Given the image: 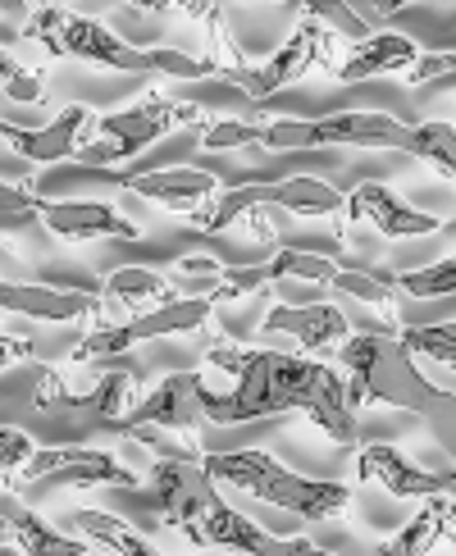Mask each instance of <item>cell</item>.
I'll return each mask as SVG.
<instances>
[{
    "mask_svg": "<svg viewBox=\"0 0 456 556\" xmlns=\"http://www.w3.org/2000/svg\"><path fill=\"white\" fill-rule=\"evenodd\" d=\"M205 356L215 369L233 375L228 392L205 397V420L211 425H251L269 415L302 410L306 420L329 433L333 443H356V410L347 402V375L319 356L296 352H265V346H238L228 338L205 342Z\"/></svg>",
    "mask_w": 456,
    "mask_h": 556,
    "instance_id": "cell-1",
    "label": "cell"
},
{
    "mask_svg": "<svg viewBox=\"0 0 456 556\" xmlns=\"http://www.w3.org/2000/svg\"><path fill=\"white\" fill-rule=\"evenodd\" d=\"M155 516L201 547H228L242 556H302L306 539L269 534L251 516L233 511L215 479L205 475V460H155L147 470Z\"/></svg>",
    "mask_w": 456,
    "mask_h": 556,
    "instance_id": "cell-2",
    "label": "cell"
},
{
    "mask_svg": "<svg viewBox=\"0 0 456 556\" xmlns=\"http://www.w3.org/2000/svg\"><path fill=\"white\" fill-rule=\"evenodd\" d=\"M23 37L46 46L51 55H68L97 68H114V74H137V78H178V83H201V78H224V64L215 55H188L174 51V46H151V51H137V46L119 41L101 18L74 14L64 5H41L33 10V18L23 23Z\"/></svg>",
    "mask_w": 456,
    "mask_h": 556,
    "instance_id": "cell-3",
    "label": "cell"
},
{
    "mask_svg": "<svg viewBox=\"0 0 456 556\" xmlns=\"http://www.w3.org/2000/svg\"><path fill=\"white\" fill-rule=\"evenodd\" d=\"M338 365H342V375H347L352 410L397 406V410H410V415H429V420H439L443 410H456V392L433 388L420 375V365L406 352L402 338L352 333L338 346Z\"/></svg>",
    "mask_w": 456,
    "mask_h": 556,
    "instance_id": "cell-4",
    "label": "cell"
},
{
    "mask_svg": "<svg viewBox=\"0 0 456 556\" xmlns=\"http://www.w3.org/2000/svg\"><path fill=\"white\" fill-rule=\"evenodd\" d=\"M205 475L215 483H228L238 493H251L256 502H269L279 511H292L311 525L319 520H338L347 516L352 489L333 479H306L288 466H279L269 452L261 447H242V452H205Z\"/></svg>",
    "mask_w": 456,
    "mask_h": 556,
    "instance_id": "cell-5",
    "label": "cell"
},
{
    "mask_svg": "<svg viewBox=\"0 0 456 556\" xmlns=\"http://www.w3.org/2000/svg\"><path fill=\"white\" fill-rule=\"evenodd\" d=\"M201 105L197 101H174V97H147L119 114H105L101 119V132L91 142L78 165L83 169H97V174H114L124 160H137L147 155L160 137H169L178 128H201Z\"/></svg>",
    "mask_w": 456,
    "mask_h": 556,
    "instance_id": "cell-6",
    "label": "cell"
},
{
    "mask_svg": "<svg viewBox=\"0 0 456 556\" xmlns=\"http://www.w3.org/2000/svg\"><path fill=\"white\" fill-rule=\"evenodd\" d=\"M416 124H402L379 110H342L329 119H274L261 124V147L269 151H319V147H383L410 151Z\"/></svg>",
    "mask_w": 456,
    "mask_h": 556,
    "instance_id": "cell-7",
    "label": "cell"
},
{
    "mask_svg": "<svg viewBox=\"0 0 456 556\" xmlns=\"http://www.w3.org/2000/svg\"><path fill=\"white\" fill-rule=\"evenodd\" d=\"M342 51L338 46V33L329 28L325 18H315V14H306L302 23H296V33L274 51L261 68H238V74H228L224 83H233L238 87V97H246V101H256V105H269V97L274 91H283L288 83H296L302 74H311L315 64H329L333 55ZM333 68H338V60H333Z\"/></svg>",
    "mask_w": 456,
    "mask_h": 556,
    "instance_id": "cell-8",
    "label": "cell"
},
{
    "mask_svg": "<svg viewBox=\"0 0 456 556\" xmlns=\"http://www.w3.org/2000/svg\"><path fill=\"white\" fill-rule=\"evenodd\" d=\"M205 375L201 369H178V375H165L142 402H132V410L124 415L119 438H132L137 429H155V433H169V438H192L205 420Z\"/></svg>",
    "mask_w": 456,
    "mask_h": 556,
    "instance_id": "cell-9",
    "label": "cell"
},
{
    "mask_svg": "<svg viewBox=\"0 0 456 556\" xmlns=\"http://www.w3.org/2000/svg\"><path fill=\"white\" fill-rule=\"evenodd\" d=\"M137 489L142 470L124 466L114 452L101 447H41L28 466H23V489Z\"/></svg>",
    "mask_w": 456,
    "mask_h": 556,
    "instance_id": "cell-10",
    "label": "cell"
},
{
    "mask_svg": "<svg viewBox=\"0 0 456 556\" xmlns=\"http://www.w3.org/2000/svg\"><path fill=\"white\" fill-rule=\"evenodd\" d=\"M215 315V306L205 296H182L174 306H160V311H147V315H132L124 324H97L68 361H97V356H114V352H128L137 342H151V338H169V333H197L205 329Z\"/></svg>",
    "mask_w": 456,
    "mask_h": 556,
    "instance_id": "cell-11",
    "label": "cell"
},
{
    "mask_svg": "<svg viewBox=\"0 0 456 556\" xmlns=\"http://www.w3.org/2000/svg\"><path fill=\"white\" fill-rule=\"evenodd\" d=\"M101 132V119L91 105H64L46 128H14L5 124V147L28 165H55V160H78Z\"/></svg>",
    "mask_w": 456,
    "mask_h": 556,
    "instance_id": "cell-12",
    "label": "cell"
},
{
    "mask_svg": "<svg viewBox=\"0 0 456 556\" xmlns=\"http://www.w3.org/2000/svg\"><path fill=\"white\" fill-rule=\"evenodd\" d=\"M114 182H124L132 197L142 201H155L165 211H178V215H201L205 205L219 197V174L215 169H192V165H178V169H151V174H128V169H114L105 174Z\"/></svg>",
    "mask_w": 456,
    "mask_h": 556,
    "instance_id": "cell-13",
    "label": "cell"
},
{
    "mask_svg": "<svg viewBox=\"0 0 456 556\" xmlns=\"http://www.w3.org/2000/svg\"><path fill=\"white\" fill-rule=\"evenodd\" d=\"M356 479L360 483H379L393 497L402 502H433V497H447V479L443 470H425L416 466L406 452L388 447V443H370L360 447V460H356Z\"/></svg>",
    "mask_w": 456,
    "mask_h": 556,
    "instance_id": "cell-14",
    "label": "cell"
},
{
    "mask_svg": "<svg viewBox=\"0 0 456 556\" xmlns=\"http://www.w3.org/2000/svg\"><path fill=\"white\" fill-rule=\"evenodd\" d=\"M347 219H365L379 228V238H429V233H443V219L416 211L410 201H402L388 182H356V192L347 197Z\"/></svg>",
    "mask_w": 456,
    "mask_h": 556,
    "instance_id": "cell-15",
    "label": "cell"
},
{
    "mask_svg": "<svg viewBox=\"0 0 456 556\" xmlns=\"http://www.w3.org/2000/svg\"><path fill=\"white\" fill-rule=\"evenodd\" d=\"M41 224L51 238L64 242H87V238H114V242H137V228L128 215H119L110 201H46L41 197Z\"/></svg>",
    "mask_w": 456,
    "mask_h": 556,
    "instance_id": "cell-16",
    "label": "cell"
},
{
    "mask_svg": "<svg viewBox=\"0 0 456 556\" xmlns=\"http://www.w3.org/2000/svg\"><path fill=\"white\" fill-rule=\"evenodd\" d=\"M265 333H288L306 346V352H333L352 338V324L333 301H306V306H269L261 319Z\"/></svg>",
    "mask_w": 456,
    "mask_h": 556,
    "instance_id": "cell-17",
    "label": "cell"
},
{
    "mask_svg": "<svg viewBox=\"0 0 456 556\" xmlns=\"http://www.w3.org/2000/svg\"><path fill=\"white\" fill-rule=\"evenodd\" d=\"M0 306L23 319H41V324H78V319H101L105 315V296L91 292H64V288H46V283H10L0 288Z\"/></svg>",
    "mask_w": 456,
    "mask_h": 556,
    "instance_id": "cell-18",
    "label": "cell"
},
{
    "mask_svg": "<svg viewBox=\"0 0 456 556\" xmlns=\"http://www.w3.org/2000/svg\"><path fill=\"white\" fill-rule=\"evenodd\" d=\"M0 525H5V543H14L23 556H87L91 547L78 534H68V529L46 525L14 493H5V502H0Z\"/></svg>",
    "mask_w": 456,
    "mask_h": 556,
    "instance_id": "cell-19",
    "label": "cell"
},
{
    "mask_svg": "<svg viewBox=\"0 0 456 556\" xmlns=\"http://www.w3.org/2000/svg\"><path fill=\"white\" fill-rule=\"evenodd\" d=\"M420 55H425L420 41H410L402 33H375L370 41L352 46V51L338 60L333 78L338 83H365V78H383V74H406Z\"/></svg>",
    "mask_w": 456,
    "mask_h": 556,
    "instance_id": "cell-20",
    "label": "cell"
},
{
    "mask_svg": "<svg viewBox=\"0 0 456 556\" xmlns=\"http://www.w3.org/2000/svg\"><path fill=\"white\" fill-rule=\"evenodd\" d=\"M452 539H456V502L433 497V502H420V511L410 516L388 543H379L375 556H429L433 547H443Z\"/></svg>",
    "mask_w": 456,
    "mask_h": 556,
    "instance_id": "cell-21",
    "label": "cell"
},
{
    "mask_svg": "<svg viewBox=\"0 0 456 556\" xmlns=\"http://www.w3.org/2000/svg\"><path fill=\"white\" fill-rule=\"evenodd\" d=\"M105 306L114 311H160V306H174L178 296V283L169 274H160V269H142V265H124V269H114L110 274V283H105ZM105 311V315H114Z\"/></svg>",
    "mask_w": 456,
    "mask_h": 556,
    "instance_id": "cell-22",
    "label": "cell"
},
{
    "mask_svg": "<svg viewBox=\"0 0 456 556\" xmlns=\"http://www.w3.org/2000/svg\"><path fill=\"white\" fill-rule=\"evenodd\" d=\"M269 205H279L283 215H302V219H333L347 215V197L333 182H319L311 174H292L269 182Z\"/></svg>",
    "mask_w": 456,
    "mask_h": 556,
    "instance_id": "cell-23",
    "label": "cell"
},
{
    "mask_svg": "<svg viewBox=\"0 0 456 556\" xmlns=\"http://www.w3.org/2000/svg\"><path fill=\"white\" fill-rule=\"evenodd\" d=\"M68 529L83 539V543H91V547H105V552H114V556H165L160 552L142 529H132L128 520H119V516H110V511H74L68 516Z\"/></svg>",
    "mask_w": 456,
    "mask_h": 556,
    "instance_id": "cell-24",
    "label": "cell"
},
{
    "mask_svg": "<svg viewBox=\"0 0 456 556\" xmlns=\"http://www.w3.org/2000/svg\"><path fill=\"white\" fill-rule=\"evenodd\" d=\"M261 205H269V182H233V188L219 192L201 215H192V228L197 233H224L228 224L256 215Z\"/></svg>",
    "mask_w": 456,
    "mask_h": 556,
    "instance_id": "cell-25",
    "label": "cell"
},
{
    "mask_svg": "<svg viewBox=\"0 0 456 556\" xmlns=\"http://www.w3.org/2000/svg\"><path fill=\"white\" fill-rule=\"evenodd\" d=\"M338 261L333 256H319V251H302V247H283L274 261H265L269 283H283V278H296V283H329L338 278Z\"/></svg>",
    "mask_w": 456,
    "mask_h": 556,
    "instance_id": "cell-26",
    "label": "cell"
},
{
    "mask_svg": "<svg viewBox=\"0 0 456 556\" xmlns=\"http://www.w3.org/2000/svg\"><path fill=\"white\" fill-rule=\"evenodd\" d=\"M410 155H420L433 174H443L456 182V128L443 119H425L416 124V137H410Z\"/></svg>",
    "mask_w": 456,
    "mask_h": 556,
    "instance_id": "cell-27",
    "label": "cell"
},
{
    "mask_svg": "<svg viewBox=\"0 0 456 556\" xmlns=\"http://www.w3.org/2000/svg\"><path fill=\"white\" fill-rule=\"evenodd\" d=\"M388 288H402L406 296H456V256L425 265V269H406V274H379Z\"/></svg>",
    "mask_w": 456,
    "mask_h": 556,
    "instance_id": "cell-28",
    "label": "cell"
},
{
    "mask_svg": "<svg viewBox=\"0 0 456 556\" xmlns=\"http://www.w3.org/2000/svg\"><path fill=\"white\" fill-rule=\"evenodd\" d=\"M406 342V352L416 361H433L456 369V324H425V329H402L397 333Z\"/></svg>",
    "mask_w": 456,
    "mask_h": 556,
    "instance_id": "cell-29",
    "label": "cell"
},
{
    "mask_svg": "<svg viewBox=\"0 0 456 556\" xmlns=\"http://www.w3.org/2000/svg\"><path fill=\"white\" fill-rule=\"evenodd\" d=\"M0 91H5V101H14V105H41L46 78H41V68H28L10 51H0Z\"/></svg>",
    "mask_w": 456,
    "mask_h": 556,
    "instance_id": "cell-30",
    "label": "cell"
},
{
    "mask_svg": "<svg viewBox=\"0 0 456 556\" xmlns=\"http://www.w3.org/2000/svg\"><path fill=\"white\" fill-rule=\"evenodd\" d=\"M333 288H338V292H347V296H356V301H365V306L383 311V315H397V306H393V288H388L379 274H365V269H338Z\"/></svg>",
    "mask_w": 456,
    "mask_h": 556,
    "instance_id": "cell-31",
    "label": "cell"
},
{
    "mask_svg": "<svg viewBox=\"0 0 456 556\" xmlns=\"http://www.w3.org/2000/svg\"><path fill=\"white\" fill-rule=\"evenodd\" d=\"M238 147H261V124L251 119L201 124V151H238Z\"/></svg>",
    "mask_w": 456,
    "mask_h": 556,
    "instance_id": "cell-32",
    "label": "cell"
},
{
    "mask_svg": "<svg viewBox=\"0 0 456 556\" xmlns=\"http://www.w3.org/2000/svg\"><path fill=\"white\" fill-rule=\"evenodd\" d=\"M37 219H41V197L18 188V182H5V192H0V228H5V238L18 233L23 224H37Z\"/></svg>",
    "mask_w": 456,
    "mask_h": 556,
    "instance_id": "cell-33",
    "label": "cell"
},
{
    "mask_svg": "<svg viewBox=\"0 0 456 556\" xmlns=\"http://www.w3.org/2000/svg\"><path fill=\"white\" fill-rule=\"evenodd\" d=\"M33 456H37V447H33L28 433L14 429V425L0 429V470H5V479H14V470L23 475V466H28Z\"/></svg>",
    "mask_w": 456,
    "mask_h": 556,
    "instance_id": "cell-34",
    "label": "cell"
},
{
    "mask_svg": "<svg viewBox=\"0 0 456 556\" xmlns=\"http://www.w3.org/2000/svg\"><path fill=\"white\" fill-rule=\"evenodd\" d=\"M224 269L228 265H219V261H211V256H182L169 274H174V283H188V278H205V288H215L219 278H224ZM211 296V292H205Z\"/></svg>",
    "mask_w": 456,
    "mask_h": 556,
    "instance_id": "cell-35",
    "label": "cell"
},
{
    "mask_svg": "<svg viewBox=\"0 0 456 556\" xmlns=\"http://www.w3.org/2000/svg\"><path fill=\"white\" fill-rule=\"evenodd\" d=\"M23 356H33V342H23V338H5V361L14 365V361H23Z\"/></svg>",
    "mask_w": 456,
    "mask_h": 556,
    "instance_id": "cell-36",
    "label": "cell"
},
{
    "mask_svg": "<svg viewBox=\"0 0 456 556\" xmlns=\"http://www.w3.org/2000/svg\"><path fill=\"white\" fill-rule=\"evenodd\" d=\"M443 479H447V497L456 502V466H452V470H443Z\"/></svg>",
    "mask_w": 456,
    "mask_h": 556,
    "instance_id": "cell-37",
    "label": "cell"
},
{
    "mask_svg": "<svg viewBox=\"0 0 456 556\" xmlns=\"http://www.w3.org/2000/svg\"><path fill=\"white\" fill-rule=\"evenodd\" d=\"M302 556H333V552H325V547H315V543L306 539V552H302Z\"/></svg>",
    "mask_w": 456,
    "mask_h": 556,
    "instance_id": "cell-38",
    "label": "cell"
}]
</instances>
